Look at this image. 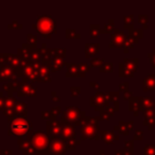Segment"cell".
<instances>
[{
    "instance_id": "1",
    "label": "cell",
    "mask_w": 155,
    "mask_h": 155,
    "mask_svg": "<svg viewBox=\"0 0 155 155\" xmlns=\"http://www.w3.org/2000/svg\"><path fill=\"white\" fill-rule=\"evenodd\" d=\"M12 131L15 134H24L28 131V122L21 118L16 119L12 124Z\"/></svg>"
},
{
    "instance_id": "2",
    "label": "cell",
    "mask_w": 155,
    "mask_h": 155,
    "mask_svg": "<svg viewBox=\"0 0 155 155\" xmlns=\"http://www.w3.org/2000/svg\"><path fill=\"white\" fill-rule=\"evenodd\" d=\"M36 141H35V143H36V146H38V147H44L45 146V143H46V138L44 137V135H37L36 136Z\"/></svg>"
}]
</instances>
